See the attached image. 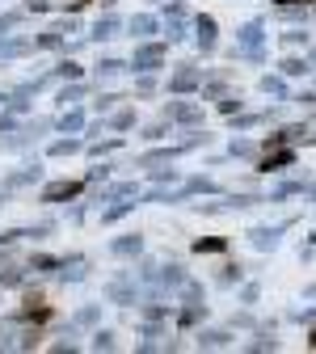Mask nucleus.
<instances>
[{"mask_svg":"<svg viewBox=\"0 0 316 354\" xmlns=\"http://www.w3.org/2000/svg\"><path fill=\"white\" fill-rule=\"evenodd\" d=\"M80 186L76 182H55V186H47V194H42V198H47V203H59V198H72Z\"/></svg>","mask_w":316,"mask_h":354,"instance_id":"nucleus-1","label":"nucleus"},{"mask_svg":"<svg viewBox=\"0 0 316 354\" xmlns=\"http://www.w3.org/2000/svg\"><path fill=\"white\" fill-rule=\"evenodd\" d=\"M160 55H165L160 47H144L140 55H135V68H156V64H160Z\"/></svg>","mask_w":316,"mask_h":354,"instance_id":"nucleus-2","label":"nucleus"},{"mask_svg":"<svg viewBox=\"0 0 316 354\" xmlns=\"http://www.w3.org/2000/svg\"><path fill=\"white\" fill-rule=\"evenodd\" d=\"M194 84H198V72H194V68H182V72L173 76V88H177V93H182V88H194Z\"/></svg>","mask_w":316,"mask_h":354,"instance_id":"nucleus-3","label":"nucleus"},{"mask_svg":"<svg viewBox=\"0 0 316 354\" xmlns=\"http://www.w3.org/2000/svg\"><path fill=\"white\" fill-rule=\"evenodd\" d=\"M198 38H203V47H207V51L215 47V21H211V17H203V21H198Z\"/></svg>","mask_w":316,"mask_h":354,"instance_id":"nucleus-4","label":"nucleus"},{"mask_svg":"<svg viewBox=\"0 0 316 354\" xmlns=\"http://www.w3.org/2000/svg\"><path fill=\"white\" fill-rule=\"evenodd\" d=\"M114 30H118V21H114V17H106V21H97L93 38H114Z\"/></svg>","mask_w":316,"mask_h":354,"instance_id":"nucleus-5","label":"nucleus"},{"mask_svg":"<svg viewBox=\"0 0 316 354\" xmlns=\"http://www.w3.org/2000/svg\"><path fill=\"white\" fill-rule=\"evenodd\" d=\"M152 26H156L152 17H135V21H131V30H135V34H140V38H144V34H152Z\"/></svg>","mask_w":316,"mask_h":354,"instance_id":"nucleus-6","label":"nucleus"},{"mask_svg":"<svg viewBox=\"0 0 316 354\" xmlns=\"http://www.w3.org/2000/svg\"><path fill=\"white\" fill-rule=\"evenodd\" d=\"M173 118H182V122H190V118H198V110H194V106H173Z\"/></svg>","mask_w":316,"mask_h":354,"instance_id":"nucleus-7","label":"nucleus"},{"mask_svg":"<svg viewBox=\"0 0 316 354\" xmlns=\"http://www.w3.org/2000/svg\"><path fill=\"white\" fill-rule=\"evenodd\" d=\"M194 249H198V253H215V249H223V241H215V236H211V241H198Z\"/></svg>","mask_w":316,"mask_h":354,"instance_id":"nucleus-8","label":"nucleus"},{"mask_svg":"<svg viewBox=\"0 0 316 354\" xmlns=\"http://www.w3.org/2000/svg\"><path fill=\"white\" fill-rule=\"evenodd\" d=\"M283 5H299V0H283Z\"/></svg>","mask_w":316,"mask_h":354,"instance_id":"nucleus-9","label":"nucleus"}]
</instances>
